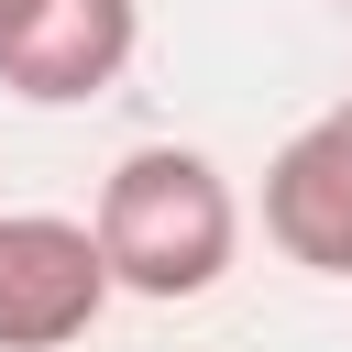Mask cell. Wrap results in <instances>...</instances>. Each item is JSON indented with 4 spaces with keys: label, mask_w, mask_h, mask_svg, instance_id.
Returning a JSON list of instances; mask_svg holds the SVG:
<instances>
[{
    "label": "cell",
    "mask_w": 352,
    "mask_h": 352,
    "mask_svg": "<svg viewBox=\"0 0 352 352\" xmlns=\"http://www.w3.org/2000/svg\"><path fill=\"white\" fill-rule=\"evenodd\" d=\"M264 242L308 275L352 286V110H319L264 165Z\"/></svg>",
    "instance_id": "cell-4"
},
{
    "label": "cell",
    "mask_w": 352,
    "mask_h": 352,
    "mask_svg": "<svg viewBox=\"0 0 352 352\" xmlns=\"http://www.w3.org/2000/svg\"><path fill=\"white\" fill-rule=\"evenodd\" d=\"M110 297L121 275H110L99 220H55V209L0 220V352H66Z\"/></svg>",
    "instance_id": "cell-2"
},
{
    "label": "cell",
    "mask_w": 352,
    "mask_h": 352,
    "mask_svg": "<svg viewBox=\"0 0 352 352\" xmlns=\"http://www.w3.org/2000/svg\"><path fill=\"white\" fill-rule=\"evenodd\" d=\"M143 44V0H11L0 11V88L33 110H77L121 88Z\"/></svg>",
    "instance_id": "cell-3"
},
{
    "label": "cell",
    "mask_w": 352,
    "mask_h": 352,
    "mask_svg": "<svg viewBox=\"0 0 352 352\" xmlns=\"http://www.w3.org/2000/svg\"><path fill=\"white\" fill-rule=\"evenodd\" d=\"M341 11H352V0H341Z\"/></svg>",
    "instance_id": "cell-7"
},
{
    "label": "cell",
    "mask_w": 352,
    "mask_h": 352,
    "mask_svg": "<svg viewBox=\"0 0 352 352\" xmlns=\"http://www.w3.org/2000/svg\"><path fill=\"white\" fill-rule=\"evenodd\" d=\"M0 220H11V209H0Z\"/></svg>",
    "instance_id": "cell-5"
},
{
    "label": "cell",
    "mask_w": 352,
    "mask_h": 352,
    "mask_svg": "<svg viewBox=\"0 0 352 352\" xmlns=\"http://www.w3.org/2000/svg\"><path fill=\"white\" fill-rule=\"evenodd\" d=\"M99 242H110V275L121 297H154V308H187L231 275L242 253V198L231 176L198 154V143H132L99 187Z\"/></svg>",
    "instance_id": "cell-1"
},
{
    "label": "cell",
    "mask_w": 352,
    "mask_h": 352,
    "mask_svg": "<svg viewBox=\"0 0 352 352\" xmlns=\"http://www.w3.org/2000/svg\"><path fill=\"white\" fill-rule=\"evenodd\" d=\"M0 11H11V0H0Z\"/></svg>",
    "instance_id": "cell-6"
}]
</instances>
